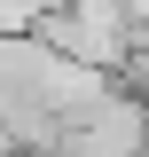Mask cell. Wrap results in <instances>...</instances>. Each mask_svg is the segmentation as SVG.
I'll use <instances>...</instances> for the list:
<instances>
[{
    "mask_svg": "<svg viewBox=\"0 0 149 157\" xmlns=\"http://www.w3.org/2000/svg\"><path fill=\"white\" fill-rule=\"evenodd\" d=\"M55 8H63V0H0V32H8V39H32V32H47Z\"/></svg>",
    "mask_w": 149,
    "mask_h": 157,
    "instance_id": "1",
    "label": "cell"
}]
</instances>
